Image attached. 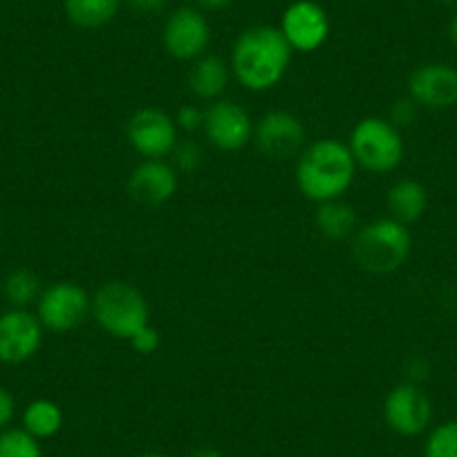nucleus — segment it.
I'll list each match as a JSON object with an SVG mask.
<instances>
[{"instance_id": "obj_1", "label": "nucleus", "mask_w": 457, "mask_h": 457, "mask_svg": "<svg viewBox=\"0 0 457 457\" xmlns=\"http://www.w3.org/2000/svg\"><path fill=\"white\" fill-rule=\"evenodd\" d=\"M294 50L280 28L253 25L234 43L231 72L236 81L252 92H267L278 86L287 74Z\"/></svg>"}, {"instance_id": "obj_2", "label": "nucleus", "mask_w": 457, "mask_h": 457, "mask_svg": "<svg viewBox=\"0 0 457 457\" xmlns=\"http://www.w3.org/2000/svg\"><path fill=\"white\" fill-rule=\"evenodd\" d=\"M357 169L348 144L332 137L316 139L296 157V187L314 204L341 200L354 184Z\"/></svg>"}, {"instance_id": "obj_3", "label": "nucleus", "mask_w": 457, "mask_h": 457, "mask_svg": "<svg viewBox=\"0 0 457 457\" xmlns=\"http://www.w3.org/2000/svg\"><path fill=\"white\" fill-rule=\"evenodd\" d=\"M412 249L411 228L388 218L372 220L353 236V261L368 274H393L408 261Z\"/></svg>"}, {"instance_id": "obj_4", "label": "nucleus", "mask_w": 457, "mask_h": 457, "mask_svg": "<svg viewBox=\"0 0 457 457\" xmlns=\"http://www.w3.org/2000/svg\"><path fill=\"white\" fill-rule=\"evenodd\" d=\"M92 319L110 337L129 341L151 323V307L139 287L126 280H110L92 296Z\"/></svg>"}, {"instance_id": "obj_5", "label": "nucleus", "mask_w": 457, "mask_h": 457, "mask_svg": "<svg viewBox=\"0 0 457 457\" xmlns=\"http://www.w3.org/2000/svg\"><path fill=\"white\" fill-rule=\"evenodd\" d=\"M348 146L357 166L377 175L397 170L406 153L402 130L386 117H366L359 121L350 133Z\"/></svg>"}, {"instance_id": "obj_6", "label": "nucleus", "mask_w": 457, "mask_h": 457, "mask_svg": "<svg viewBox=\"0 0 457 457\" xmlns=\"http://www.w3.org/2000/svg\"><path fill=\"white\" fill-rule=\"evenodd\" d=\"M37 316L52 332H70L92 316V296L72 280H59L41 292L37 301Z\"/></svg>"}, {"instance_id": "obj_7", "label": "nucleus", "mask_w": 457, "mask_h": 457, "mask_svg": "<svg viewBox=\"0 0 457 457\" xmlns=\"http://www.w3.org/2000/svg\"><path fill=\"white\" fill-rule=\"evenodd\" d=\"M178 130L175 117L155 105H146L130 114L126 124V137L133 151L144 160H164V157H170L175 144L179 142Z\"/></svg>"}, {"instance_id": "obj_8", "label": "nucleus", "mask_w": 457, "mask_h": 457, "mask_svg": "<svg viewBox=\"0 0 457 457\" xmlns=\"http://www.w3.org/2000/svg\"><path fill=\"white\" fill-rule=\"evenodd\" d=\"M253 144L270 160H292L307 146V130L289 110H270L253 124Z\"/></svg>"}, {"instance_id": "obj_9", "label": "nucleus", "mask_w": 457, "mask_h": 457, "mask_svg": "<svg viewBox=\"0 0 457 457\" xmlns=\"http://www.w3.org/2000/svg\"><path fill=\"white\" fill-rule=\"evenodd\" d=\"M202 133L218 151L236 153L253 142V120L236 101H211L204 108Z\"/></svg>"}, {"instance_id": "obj_10", "label": "nucleus", "mask_w": 457, "mask_h": 457, "mask_svg": "<svg viewBox=\"0 0 457 457\" xmlns=\"http://www.w3.org/2000/svg\"><path fill=\"white\" fill-rule=\"evenodd\" d=\"M384 420L393 433L402 437H417L426 433L433 421V403L421 386L403 381L386 395Z\"/></svg>"}, {"instance_id": "obj_11", "label": "nucleus", "mask_w": 457, "mask_h": 457, "mask_svg": "<svg viewBox=\"0 0 457 457\" xmlns=\"http://www.w3.org/2000/svg\"><path fill=\"white\" fill-rule=\"evenodd\" d=\"M43 325L37 314L21 307L0 314V363L19 366L29 361L43 345Z\"/></svg>"}, {"instance_id": "obj_12", "label": "nucleus", "mask_w": 457, "mask_h": 457, "mask_svg": "<svg viewBox=\"0 0 457 457\" xmlns=\"http://www.w3.org/2000/svg\"><path fill=\"white\" fill-rule=\"evenodd\" d=\"M164 50L178 61H195L206 54L211 43V28L204 12L197 7H179L166 19Z\"/></svg>"}, {"instance_id": "obj_13", "label": "nucleus", "mask_w": 457, "mask_h": 457, "mask_svg": "<svg viewBox=\"0 0 457 457\" xmlns=\"http://www.w3.org/2000/svg\"><path fill=\"white\" fill-rule=\"evenodd\" d=\"M280 32L294 52L310 54L328 41L329 16L314 0H296L283 12Z\"/></svg>"}, {"instance_id": "obj_14", "label": "nucleus", "mask_w": 457, "mask_h": 457, "mask_svg": "<svg viewBox=\"0 0 457 457\" xmlns=\"http://www.w3.org/2000/svg\"><path fill=\"white\" fill-rule=\"evenodd\" d=\"M408 96L420 108H453L457 105V68L442 61L420 65L408 77Z\"/></svg>"}, {"instance_id": "obj_15", "label": "nucleus", "mask_w": 457, "mask_h": 457, "mask_svg": "<svg viewBox=\"0 0 457 457\" xmlns=\"http://www.w3.org/2000/svg\"><path fill=\"white\" fill-rule=\"evenodd\" d=\"M179 188V175L166 160H144L130 170L129 195L135 204L157 209L175 197Z\"/></svg>"}, {"instance_id": "obj_16", "label": "nucleus", "mask_w": 457, "mask_h": 457, "mask_svg": "<svg viewBox=\"0 0 457 457\" xmlns=\"http://www.w3.org/2000/svg\"><path fill=\"white\" fill-rule=\"evenodd\" d=\"M231 63L218 54H202L188 72V90L200 101H218L231 81Z\"/></svg>"}, {"instance_id": "obj_17", "label": "nucleus", "mask_w": 457, "mask_h": 457, "mask_svg": "<svg viewBox=\"0 0 457 457\" xmlns=\"http://www.w3.org/2000/svg\"><path fill=\"white\" fill-rule=\"evenodd\" d=\"M386 206H388L390 218L408 227L424 218L426 209H428V191L417 179L403 178L388 188Z\"/></svg>"}, {"instance_id": "obj_18", "label": "nucleus", "mask_w": 457, "mask_h": 457, "mask_svg": "<svg viewBox=\"0 0 457 457\" xmlns=\"http://www.w3.org/2000/svg\"><path fill=\"white\" fill-rule=\"evenodd\" d=\"M314 224L319 234L328 240H348L357 234L359 218L353 204L341 200H329L316 204Z\"/></svg>"}, {"instance_id": "obj_19", "label": "nucleus", "mask_w": 457, "mask_h": 457, "mask_svg": "<svg viewBox=\"0 0 457 457\" xmlns=\"http://www.w3.org/2000/svg\"><path fill=\"white\" fill-rule=\"evenodd\" d=\"M65 16L79 29H101L120 14L121 0H65Z\"/></svg>"}, {"instance_id": "obj_20", "label": "nucleus", "mask_w": 457, "mask_h": 457, "mask_svg": "<svg viewBox=\"0 0 457 457\" xmlns=\"http://www.w3.org/2000/svg\"><path fill=\"white\" fill-rule=\"evenodd\" d=\"M32 437L50 439L63 428V411L52 399H34L23 411V426Z\"/></svg>"}, {"instance_id": "obj_21", "label": "nucleus", "mask_w": 457, "mask_h": 457, "mask_svg": "<svg viewBox=\"0 0 457 457\" xmlns=\"http://www.w3.org/2000/svg\"><path fill=\"white\" fill-rule=\"evenodd\" d=\"M41 280L34 274L32 270H14L3 283V294L10 301L12 307H21V310H28V305L38 301L41 296Z\"/></svg>"}, {"instance_id": "obj_22", "label": "nucleus", "mask_w": 457, "mask_h": 457, "mask_svg": "<svg viewBox=\"0 0 457 457\" xmlns=\"http://www.w3.org/2000/svg\"><path fill=\"white\" fill-rule=\"evenodd\" d=\"M0 457H43L41 442L25 428L0 430Z\"/></svg>"}, {"instance_id": "obj_23", "label": "nucleus", "mask_w": 457, "mask_h": 457, "mask_svg": "<svg viewBox=\"0 0 457 457\" xmlns=\"http://www.w3.org/2000/svg\"><path fill=\"white\" fill-rule=\"evenodd\" d=\"M424 457H457V420L430 428L424 442Z\"/></svg>"}, {"instance_id": "obj_24", "label": "nucleus", "mask_w": 457, "mask_h": 457, "mask_svg": "<svg viewBox=\"0 0 457 457\" xmlns=\"http://www.w3.org/2000/svg\"><path fill=\"white\" fill-rule=\"evenodd\" d=\"M170 157L178 173H195L204 164V148L195 139H179Z\"/></svg>"}, {"instance_id": "obj_25", "label": "nucleus", "mask_w": 457, "mask_h": 457, "mask_svg": "<svg viewBox=\"0 0 457 457\" xmlns=\"http://www.w3.org/2000/svg\"><path fill=\"white\" fill-rule=\"evenodd\" d=\"M417 114H420V105H417L415 101L406 95V96H399V99L393 101V105H390L388 117H386V120L402 130V129H408V126L415 124Z\"/></svg>"}, {"instance_id": "obj_26", "label": "nucleus", "mask_w": 457, "mask_h": 457, "mask_svg": "<svg viewBox=\"0 0 457 457\" xmlns=\"http://www.w3.org/2000/svg\"><path fill=\"white\" fill-rule=\"evenodd\" d=\"M129 343L135 353L153 354L157 348H160L162 334H160V329H155L151 323H148V325H144L137 334H133V337L129 338Z\"/></svg>"}, {"instance_id": "obj_27", "label": "nucleus", "mask_w": 457, "mask_h": 457, "mask_svg": "<svg viewBox=\"0 0 457 457\" xmlns=\"http://www.w3.org/2000/svg\"><path fill=\"white\" fill-rule=\"evenodd\" d=\"M175 124L178 129L187 130V133H195V130H202V124H204V110L197 108L195 104H184L182 108L175 114Z\"/></svg>"}, {"instance_id": "obj_28", "label": "nucleus", "mask_w": 457, "mask_h": 457, "mask_svg": "<svg viewBox=\"0 0 457 457\" xmlns=\"http://www.w3.org/2000/svg\"><path fill=\"white\" fill-rule=\"evenodd\" d=\"M430 375V363L421 357H412L411 361L406 363V381L411 384L421 386V381L428 379Z\"/></svg>"}, {"instance_id": "obj_29", "label": "nucleus", "mask_w": 457, "mask_h": 457, "mask_svg": "<svg viewBox=\"0 0 457 457\" xmlns=\"http://www.w3.org/2000/svg\"><path fill=\"white\" fill-rule=\"evenodd\" d=\"M16 415V402L7 388L0 386V430H5Z\"/></svg>"}, {"instance_id": "obj_30", "label": "nucleus", "mask_w": 457, "mask_h": 457, "mask_svg": "<svg viewBox=\"0 0 457 457\" xmlns=\"http://www.w3.org/2000/svg\"><path fill=\"white\" fill-rule=\"evenodd\" d=\"M126 3L139 16H155L166 7V0H126Z\"/></svg>"}, {"instance_id": "obj_31", "label": "nucleus", "mask_w": 457, "mask_h": 457, "mask_svg": "<svg viewBox=\"0 0 457 457\" xmlns=\"http://www.w3.org/2000/svg\"><path fill=\"white\" fill-rule=\"evenodd\" d=\"M195 3H197V10L200 12H211V14H213V12L227 10V7L231 5L234 0H195Z\"/></svg>"}, {"instance_id": "obj_32", "label": "nucleus", "mask_w": 457, "mask_h": 457, "mask_svg": "<svg viewBox=\"0 0 457 457\" xmlns=\"http://www.w3.org/2000/svg\"><path fill=\"white\" fill-rule=\"evenodd\" d=\"M448 38H451V46L457 50V12L453 14L451 23H448Z\"/></svg>"}, {"instance_id": "obj_33", "label": "nucleus", "mask_w": 457, "mask_h": 457, "mask_svg": "<svg viewBox=\"0 0 457 457\" xmlns=\"http://www.w3.org/2000/svg\"><path fill=\"white\" fill-rule=\"evenodd\" d=\"M188 457H224V455L220 451H215V448H197V451H193Z\"/></svg>"}, {"instance_id": "obj_34", "label": "nucleus", "mask_w": 457, "mask_h": 457, "mask_svg": "<svg viewBox=\"0 0 457 457\" xmlns=\"http://www.w3.org/2000/svg\"><path fill=\"white\" fill-rule=\"evenodd\" d=\"M442 3H444V5H446V7H455V5H457V0H442Z\"/></svg>"}, {"instance_id": "obj_35", "label": "nucleus", "mask_w": 457, "mask_h": 457, "mask_svg": "<svg viewBox=\"0 0 457 457\" xmlns=\"http://www.w3.org/2000/svg\"><path fill=\"white\" fill-rule=\"evenodd\" d=\"M142 457H169V455H162V453H146V455Z\"/></svg>"}]
</instances>
